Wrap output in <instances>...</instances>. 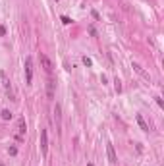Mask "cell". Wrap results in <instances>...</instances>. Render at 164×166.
<instances>
[{"label": "cell", "instance_id": "cell-8", "mask_svg": "<svg viewBox=\"0 0 164 166\" xmlns=\"http://www.w3.org/2000/svg\"><path fill=\"white\" fill-rule=\"evenodd\" d=\"M46 97H48V99H54V81H52V79L46 81Z\"/></svg>", "mask_w": 164, "mask_h": 166}, {"label": "cell", "instance_id": "cell-5", "mask_svg": "<svg viewBox=\"0 0 164 166\" xmlns=\"http://www.w3.org/2000/svg\"><path fill=\"white\" fill-rule=\"evenodd\" d=\"M106 155H108V162H110V164H116L118 162V157H116V151H114V145L112 143L106 145Z\"/></svg>", "mask_w": 164, "mask_h": 166}, {"label": "cell", "instance_id": "cell-4", "mask_svg": "<svg viewBox=\"0 0 164 166\" xmlns=\"http://www.w3.org/2000/svg\"><path fill=\"white\" fill-rule=\"evenodd\" d=\"M25 131H27L25 118H20V120H17V135H16V139L21 141V139H23V133H25Z\"/></svg>", "mask_w": 164, "mask_h": 166}, {"label": "cell", "instance_id": "cell-15", "mask_svg": "<svg viewBox=\"0 0 164 166\" xmlns=\"http://www.w3.org/2000/svg\"><path fill=\"white\" fill-rule=\"evenodd\" d=\"M155 99H156V104H159V106L162 108V106H164V101L160 99V97H155Z\"/></svg>", "mask_w": 164, "mask_h": 166}, {"label": "cell", "instance_id": "cell-13", "mask_svg": "<svg viewBox=\"0 0 164 166\" xmlns=\"http://www.w3.org/2000/svg\"><path fill=\"white\" fill-rule=\"evenodd\" d=\"M83 64L89 68V66H93V60H91V58H87V56H83Z\"/></svg>", "mask_w": 164, "mask_h": 166}, {"label": "cell", "instance_id": "cell-6", "mask_svg": "<svg viewBox=\"0 0 164 166\" xmlns=\"http://www.w3.org/2000/svg\"><path fill=\"white\" fill-rule=\"evenodd\" d=\"M131 68H133V70H135V72H137V73H139V76H141L143 79H147V81H151V76H149V73L145 72V70H143V68L139 66L137 62H133V64H131Z\"/></svg>", "mask_w": 164, "mask_h": 166}, {"label": "cell", "instance_id": "cell-16", "mask_svg": "<svg viewBox=\"0 0 164 166\" xmlns=\"http://www.w3.org/2000/svg\"><path fill=\"white\" fill-rule=\"evenodd\" d=\"M87 166H93V162H89V164H87Z\"/></svg>", "mask_w": 164, "mask_h": 166}, {"label": "cell", "instance_id": "cell-3", "mask_svg": "<svg viewBox=\"0 0 164 166\" xmlns=\"http://www.w3.org/2000/svg\"><path fill=\"white\" fill-rule=\"evenodd\" d=\"M41 153H42V157H46V153H48V131L46 130H41Z\"/></svg>", "mask_w": 164, "mask_h": 166}, {"label": "cell", "instance_id": "cell-12", "mask_svg": "<svg viewBox=\"0 0 164 166\" xmlns=\"http://www.w3.org/2000/svg\"><path fill=\"white\" fill-rule=\"evenodd\" d=\"M60 20H62V23H64V25H70V23H71V20H70L68 16H62Z\"/></svg>", "mask_w": 164, "mask_h": 166}, {"label": "cell", "instance_id": "cell-9", "mask_svg": "<svg viewBox=\"0 0 164 166\" xmlns=\"http://www.w3.org/2000/svg\"><path fill=\"white\" fill-rule=\"evenodd\" d=\"M0 79H2V85H4V89L10 93V79H8V76H6V72H0Z\"/></svg>", "mask_w": 164, "mask_h": 166}, {"label": "cell", "instance_id": "cell-10", "mask_svg": "<svg viewBox=\"0 0 164 166\" xmlns=\"http://www.w3.org/2000/svg\"><path fill=\"white\" fill-rule=\"evenodd\" d=\"M0 116H2V120H6V122L12 120V112H10V110H2V112H0Z\"/></svg>", "mask_w": 164, "mask_h": 166}, {"label": "cell", "instance_id": "cell-1", "mask_svg": "<svg viewBox=\"0 0 164 166\" xmlns=\"http://www.w3.org/2000/svg\"><path fill=\"white\" fill-rule=\"evenodd\" d=\"M31 81H33V60L31 56H27L25 58V83L31 85Z\"/></svg>", "mask_w": 164, "mask_h": 166}, {"label": "cell", "instance_id": "cell-11", "mask_svg": "<svg viewBox=\"0 0 164 166\" xmlns=\"http://www.w3.org/2000/svg\"><path fill=\"white\" fill-rule=\"evenodd\" d=\"M114 89H116V93L122 91V81H120V79H114Z\"/></svg>", "mask_w": 164, "mask_h": 166}, {"label": "cell", "instance_id": "cell-14", "mask_svg": "<svg viewBox=\"0 0 164 166\" xmlns=\"http://www.w3.org/2000/svg\"><path fill=\"white\" fill-rule=\"evenodd\" d=\"M8 153H10L12 157H16V155H17V149H16V147H10V149H8Z\"/></svg>", "mask_w": 164, "mask_h": 166}, {"label": "cell", "instance_id": "cell-7", "mask_svg": "<svg viewBox=\"0 0 164 166\" xmlns=\"http://www.w3.org/2000/svg\"><path fill=\"white\" fill-rule=\"evenodd\" d=\"M135 120H137V124H139V127H141L143 131H149V124L145 122V118H143L141 114H137V116H135Z\"/></svg>", "mask_w": 164, "mask_h": 166}, {"label": "cell", "instance_id": "cell-2", "mask_svg": "<svg viewBox=\"0 0 164 166\" xmlns=\"http://www.w3.org/2000/svg\"><path fill=\"white\" fill-rule=\"evenodd\" d=\"M39 60H41V66L45 68V72L48 73V76H50V73H52V70H54V64L50 62V58H48L46 54H41V56H39Z\"/></svg>", "mask_w": 164, "mask_h": 166}]
</instances>
